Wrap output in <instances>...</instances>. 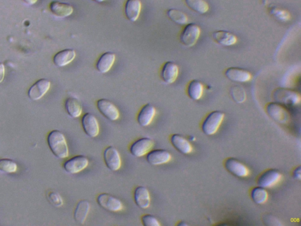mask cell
I'll use <instances>...</instances> for the list:
<instances>
[{
    "label": "cell",
    "instance_id": "9a60e30c",
    "mask_svg": "<svg viewBox=\"0 0 301 226\" xmlns=\"http://www.w3.org/2000/svg\"><path fill=\"white\" fill-rule=\"evenodd\" d=\"M225 76L227 79L237 83L249 82L253 78L252 74L248 70L234 67L226 69Z\"/></svg>",
    "mask_w": 301,
    "mask_h": 226
},
{
    "label": "cell",
    "instance_id": "7a4b0ae2",
    "mask_svg": "<svg viewBox=\"0 0 301 226\" xmlns=\"http://www.w3.org/2000/svg\"><path fill=\"white\" fill-rule=\"evenodd\" d=\"M272 98L278 103L286 106H296L300 102L298 92L286 88H276L273 91Z\"/></svg>",
    "mask_w": 301,
    "mask_h": 226
},
{
    "label": "cell",
    "instance_id": "ffe728a7",
    "mask_svg": "<svg viewBox=\"0 0 301 226\" xmlns=\"http://www.w3.org/2000/svg\"><path fill=\"white\" fill-rule=\"evenodd\" d=\"M135 203L141 209H146L150 204L149 192L145 187L139 186L136 187L134 192Z\"/></svg>",
    "mask_w": 301,
    "mask_h": 226
},
{
    "label": "cell",
    "instance_id": "f1b7e54d",
    "mask_svg": "<svg viewBox=\"0 0 301 226\" xmlns=\"http://www.w3.org/2000/svg\"><path fill=\"white\" fill-rule=\"evenodd\" d=\"M251 197L254 202L257 204H262L267 202L268 193L264 187L258 186L254 187L251 191Z\"/></svg>",
    "mask_w": 301,
    "mask_h": 226
},
{
    "label": "cell",
    "instance_id": "b9f144b4",
    "mask_svg": "<svg viewBox=\"0 0 301 226\" xmlns=\"http://www.w3.org/2000/svg\"><path fill=\"white\" fill-rule=\"evenodd\" d=\"M190 140L191 141H194L195 140V138L194 136H190Z\"/></svg>",
    "mask_w": 301,
    "mask_h": 226
},
{
    "label": "cell",
    "instance_id": "60d3db41",
    "mask_svg": "<svg viewBox=\"0 0 301 226\" xmlns=\"http://www.w3.org/2000/svg\"><path fill=\"white\" fill-rule=\"evenodd\" d=\"M93 1L96 2L97 3H101L104 2L105 0H93Z\"/></svg>",
    "mask_w": 301,
    "mask_h": 226
},
{
    "label": "cell",
    "instance_id": "6da1fadb",
    "mask_svg": "<svg viewBox=\"0 0 301 226\" xmlns=\"http://www.w3.org/2000/svg\"><path fill=\"white\" fill-rule=\"evenodd\" d=\"M47 143L49 148L56 157L64 159L68 157V144L64 134L60 131L54 130L49 133Z\"/></svg>",
    "mask_w": 301,
    "mask_h": 226
},
{
    "label": "cell",
    "instance_id": "7402d4cb",
    "mask_svg": "<svg viewBox=\"0 0 301 226\" xmlns=\"http://www.w3.org/2000/svg\"><path fill=\"white\" fill-rule=\"evenodd\" d=\"M141 7V2L140 0H127L124 9L125 15L127 19L132 22H135L139 17Z\"/></svg>",
    "mask_w": 301,
    "mask_h": 226
},
{
    "label": "cell",
    "instance_id": "5b68a950",
    "mask_svg": "<svg viewBox=\"0 0 301 226\" xmlns=\"http://www.w3.org/2000/svg\"><path fill=\"white\" fill-rule=\"evenodd\" d=\"M265 108L268 115L276 122L283 125L289 122L290 115L284 105L276 102H272L268 103Z\"/></svg>",
    "mask_w": 301,
    "mask_h": 226
},
{
    "label": "cell",
    "instance_id": "f35d334b",
    "mask_svg": "<svg viewBox=\"0 0 301 226\" xmlns=\"http://www.w3.org/2000/svg\"><path fill=\"white\" fill-rule=\"evenodd\" d=\"M23 1L27 3V5H33L37 2L38 0H23Z\"/></svg>",
    "mask_w": 301,
    "mask_h": 226
},
{
    "label": "cell",
    "instance_id": "5bb4252c",
    "mask_svg": "<svg viewBox=\"0 0 301 226\" xmlns=\"http://www.w3.org/2000/svg\"><path fill=\"white\" fill-rule=\"evenodd\" d=\"M227 171L238 178H246L250 174L249 169L237 158L230 157L224 162Z\"/></svg>",
    "mask_w": 301,
    "mask_h": 226
},
{
    "label": "cell",
    "instance_id": "52a82bcc",
    "mask_svg": "<svg viewBox=\"0 0 301 226\" xmlns=\"http://www.w3.org/2000/svg\"><path fill=\"white\" fill-rule=\"evenodd\" d=\"M97 201L100 207L108 211L118 212L124 208L122 201L110 194H100L97 197Z\"/></svg>",
    "mask_w": 301,
    "mask_h": 226
},
{
    "label": "cell",
    "instance_id": "f546056e",
    "mask_svg": "<svg viewBox=\"0 0 301 226\" xmlns=\"http://www.w3.org/2000/svg\"><path fill=\"white\" fill-rule=\"evenodd\" d=\"M167 16L173 22L177 24L186 25L188 23V17L187 14L178 9H169L167 12Z\"/></svg>",
    "mask_w": 301,
    "mask_h": 226
},
{
    "label": "cell",
    "instance_id": "e0dca14e",
    "mask_svg": "<svg viewBox=\"0 0 301 226\" xmlns=\"http://www.w3.org/2000/svg\"><path fill=\"white\" fill-rule=\"evenodd\" d=\"M172 156L170 152L164 149L150 150L146 154V161L153 165H160L171 161Z\"/></svg>",
    "mask_w": 301,
    "mask_h": 226
},
{
    "label": "cell",
    "instance_id": "2e32d148",
    "mask_svg": "<svg viewBox=\"0 0 301 226\" xmlns=\"http://www.w3.org/2000/svg\"><path fill=\"white\" fill-rule=\"evenodd\" d=\"M179 75V67L173 62H167L164 64L161 70V78L168 84H173Z\"/></svg>",
    "mask_w": 301,
    "mask_h": 226
},
{
    "label": "cell",
    "instance_id": "ba28073f",
    "mask_svg": "<svg viewBox=\"0 0 301 226\" xmlns=\"http://www.w3.org/2000/svg\"><path fill=\"white\" fill-rule=\"evenodd\" d=\"M155 142L149 137H142L133 142L129 147V151L133 156L141 157L152 150Z\"/></svg>",
    "mask_w": 301,
    "mask_h": 226
},
{
    "label": "cell",
    "instance_id": "1f68e13d",
    "mask_svg": "<svg viewBox=\"0 0 301 226\" xmlns=\"http://www.w3.org/2000/svg\"><path fill=\"white\" fill-rule=\"evenodd\" d=\"M269 13L271 15L274 16L275 19L282 21V22H287L291 19V16L288 11L279 8L276 6H272L269 9Z\"/></svg>",
    "mask_w": 301,
    "mask_h": 226
},
{
    "label": "cell",
    "instance_id": "8d00e7d4",
    "mask_svg": "<svg viewBox=\"0 0 301 226\" xmlns=\"http://www.w3.org/2000/svg\"><path fill=\"white\" fill-rule=\"evenodd\" d=\"M5 76V66L4 64L0 63V83L4 80Z\"/></svg>",
    "mask_w": 301,
    "mask_h": 226
},
{
    "label": "cell",
    "instance_id": "e575fe53",
    "mask_svg": "<svg viewBox=\"0 0 301 226\" xmlns=\"http://www.w3.org/2000/svg\"><path fill=\"white\" fill-rule=\"evenodd\" d=\"M48 199L50 203L56 207H60L64 204L62 198L57 192H51L48 194Z\"/></svg>",
    "mask_w": 301,
    "mask_h": 226
},
{
    "label": "cell",
    "instance_id": "d590c367",
    "mask_svg": "<svg viewBox=\"0 0 301 226\" xmlns=\"http://www.w3.org/2000/svg\"><path fill=\"white\" fill-rule=\"evenodd\" d=\"M142 223L144 226H160L158 219L152 214H144L141 217Z\"/></svg>",
    "mask_w": 301,
    "mask_h": 226
},
{
    "label": "cell",
    "instance_id": "cb8c5ba5",
    "mask_svg": "<svg viewBox=\"0 0 301 226\" xmlns=\"http://www.w3.org/2000/svg\"><path fill=\"white\" fill-rule=\"evenodd\" d=\"M76 58V52L73 49H65L54 55L53 62L55 66L65 67L71 63Z\"/></svg>",
    "mask_w": 301,
    "mask_h": 226
},
{
    "label": "cell",
    "instance_id": "8fae6325",
    "mask_svg": "<svg viewBox=\"0 0 301 226\" xmlns=\"http://www.w3.org/2000/svg\"><path fill=\"white\" fill-rule=\"evenodd\" d=\"M104 160L107 167L111 171L117 172L121 167L122 161L120 153L116 148L108 146L104 150Z\"/></svg>",
    "mask_w": 301,
    "mask_h": 226
},
{
    "label": "cell",
    "instance_id": "74e56055",
    "mask_svg": "<svg viewBox=\"0 0 301 226\" xmlns=\"http://www.w3.org/2000/svg\"><path fill=\"white\" fill-rule=\"evenodd\" d=\"M293 176L296 180H300L301 179V168L300 166L295 168L293 172Z\"/></svg>",
    "mask_w": 301,
    "mask_h": 226
},
{
    "label": "cell",
    "instance_id": "3957f363",
    "mask_svg": "<svg viewBox=\"0 0 301 226\" xmlns=\"http://www.w3.org/2000/svg\"><path fill=\"white\" fill-rule=\"evenodd\" d=\"M225 115L221 111H213L209 113L203 121L201 129L206 135L215 134L221 125Z\"/></svg>",
    "mask_w": 301,
    "mask_h": 226
},
{
    "label": "cell",
    "instance_id": "9c48e42d",
    "mask_svg": "<svg viewBox=\"0 0 301 226\" xmlns=\"http://www.w3.org/2000/svg\"><path fill=\"white\" fill-rule=\"evenodd\" d=\"M281 179L282 174L278 170L269 169L259 177L257 184L259 186L269 189L278 185Z\"/></svg>",
    "mask_w": 301,
    "mask_h": 226
},
{
    "label": "cell",
    "instance_id": "4fadbf2b",
    "mask_svg": "<svg viewBox=\"0 0 301 226\" xmlns=\"http://www.w3.org/2000/svg\"><path fill=\"white\" fill-rule=\"evenodd\" d=\"M50 87L51 82L48 80L45 79L38 80L30 88L28 91V95L31 100H39L47 93Z\"/></svg>",
    "mask_w": 301,
    "mask_h": 226
},
{
    "label": "cell",
    "instance_id": "30bf717a",
    "mask_svg": "<svg viewBox=\"0 0 301 226\" xmlns=\"http://www.w3.org/2000/svg\"><path fill=\"white\" fill-rule=\"evenodd\" d=\"M96 105L101 114L110 121H116L120 118V113L118 108L107 99H100L97 101Z\"/></svg>",
    "mask_w": 301,
    "mask_h": 226
},
{
    "label": "cell",
    "instance_id": "8992f818",
    "mask_svg": "<svg viewBox=\"0 0 301 226\" xmlns=\"http://www.w3.org/2000/svg\"><path fill=\"white\" fill-rule=\"evenodd\" d=\"M89 164V159L85 155H77L65 161L63 168L69 174L75 175L84 171Z\"/></svg>",
    "mask_w": 301,
    "mask_h": 226
},
{
    "label": "cell",
    "instance_id": "44dd1931",
    "mask_svg": "<svg viewBox=\"0 0 301 226\" xmlns=\"http://www.w3.org/2000/svg\"><path fill=\"white\" fill-rule=\"evenodd\" d=\"M170 141L173 147L183 154H188L193 150L192 144L186 138L179 134H174L171 136Z\"/></svg>",
    "mask_w": 301,
    "mask_h": 226
},
{
    "label": "cell",
    "instance_id": "484cf974",
    "mask_svg": "<svg viewBox=\"0 0 301 226\" xmlns=\"http://www.w3.org/2000/svg\"><path fill=\"white\" fill-rule=\"evenodd\" d=\"M91 205L88 200H82L77 204L73 218L80 224L85 223L90 211Z\"/></svg>",
    "mask_w": 301,
    "mask_h": 226
},
{
    "label": "cell",
    "instance_id": "ac0fdd59",
    "mask_svg": "<svg viewBox=\"0 0 301 226\" xmlns=\"http://www.w3.org/2000/svg\"><path fill=\"white\" fill-rule=\"evenodd\" d=\"M156 114L155 106L152 104H146L140 109L137 115V122L143 127L148 126L153 121Z\"/></svg>",
    "mask_w": 301,
    "mask_h": 226
},
{
    "label": "cell",
    "instance_id": "277c9868",
    "mask_svg": "<svg viewBox=\"0 0 301 226\" xmlns=\"http://www.w3.org/2000/svg\"><path fill=\"white\" fill-rule=\"evenodd\" d=\"M201 33V28L195 23L185 25L181 31L180 40L182 44L187 47H193L199 40Z\"/></svg>",
    "mask_w": 301,
    "mask_h": 226
},
{
    "label": "cell",
    "instance_id": "d6a6232c",
    "mask_svg": "<svg viewBox=\"0 0 301 226\" xmlns=\"http://www.w3.org/2000/svg\"><path fill=\"white\" fill-rule=\"evenodd\" d=\"M18 166L11 159H0V171L6 173H14L17 172Z\"/></svg>",
    "mask_w": 301,
    "mask_h": 226
},
{
    "label": "cell",
    "instance_id": "7c38bea8",
    "mask_svg": "<svg viewBox=\"0 0 301 226\" xmlns=\"http://www.w3.org/2000/svg\"><path fill=\"white\" fill-rule=\"evenodd\" d=\"M82 124L84 132L87 136L95 138L100 133V125L96 117L92 113L87 112L83 116Z\"/></svg>",
    "mask_w": 301,
    "mask_h": 226
},
{
    "label": "cell",
    "instance_id": "d6986e66",
    "mask_svg": "<svg viewBox=\"0 0 301 226\" xmlns=\"http://www.w3.org/2000/svg\"><path fill=\"white\" fill-rule=\"evenodd\" d=\"M212 37L217 43L226 47L235 45L238 41V38L235 34L226 30L213 32Z\"/></svg>",
    "mask_w": 301,
    "mask_h": 226
},
{
    "label": "cell",
    "instance_id": "d4e9b609",
    "mask_svg": "<svg viewBox=\"0 0 301 226\" xmlns=\"http://www.w3.org/2000/svg\"><path fill=\"white\" fill-rule=\"evenodd\" d=\"M50 9L54 15L60 18L69 17L73 12V8L71 5L58 1L52 2L50 5Z\"/></svg>",
    "mask_w": 301,
    "mask_h": 226
},
{
    "label": "cell",
    "instance_id": "83f0119b",
    "mask_svg": "<svg viewBox=\"0 0 301 226\" xmlns=\"http://www.w3.org/2000/svg\"><path fill=\"white\" fill-rule=\"evenodd\" d=\"M204 84L198 80H192L188 84L187 94L192 100H200L204 94Z\"/></svg>",
    "mask_w": 301,
    "mask_h": 226
},
{
    "label": "cell",
    "instance_id": "4316f807",
    "mask_svg": "<svg viewBox=\"0 0 301 226\" xmlns=\"http://www.w3.org/2000/svg\"><path fill=\"white\" fill-rule=\"evenodd\" d=\"M65 109L67 114L73 119L79 118L82 115V105L78 99L74 97L66 99Z\"/></svg>",
    "mask_w": 301,
    "mask_h": 226
},
{
    "label": "cell",
    "instance_id": "4dcf8cb0",
    "mask_svg": "<svg viewBox=\"0 0 301 226\" xmlns=\"http://www.w3.org/2000/svg\"><path fill=\"white\" fill-rule=\"evenodd\" d=\"M187 6L195 12L204 14L208 12L209 6L205 0H185Z\"/></svg>",
    "mask_w": 301,
    "mask_h": 226
},
{
    "label": "cell",
    "instance_id": "603a6c76",
    "mask_svg": "<svg viewBox=\"0 0 301 226\" xmlns=\"http://www.w3.org/2000/svg\"><path fill=\"white\" fill-rule=\"evenodd\" d=\"M115 61V54L113 52H106L101 55L96 63V69L101 74L107 73L113 67Z\"/></svg>",
    "mask_w": 301,
    "mask_h": 226
},
{
    "label": "cell",
    "instance_id": "836d02e7",
    "mask_svg": "<svg viewBox=\"0 0 301 226\" xmlns=\"http://www.w3.org/2000/svg\"><path fill=\"white\" fill-rule=\"evenodd\" d=\"M233 100L238 103H242L246 100V93L243 87L234 86L230 90Z\"/></svg>",
    "mask_w": 301,
    "mask_h": 226
},
{
    "label": "cell",
    "instance_id": "ab89813d",
    "mask_svg": "<svg viewBox=\"0 0 301 226\" xmlns=\"http://www.w3.org/2000/svg\"><path fill=\"white\" fill-rule=\"evenodd\" d=\"M178 225H180V226H184V225L185 226V225H187L188 224L185 221H181L180 222V223L178 224Z\"/></svg>",
    "mask_w": 301,
    "mask_h": 226
}]
</instances>
